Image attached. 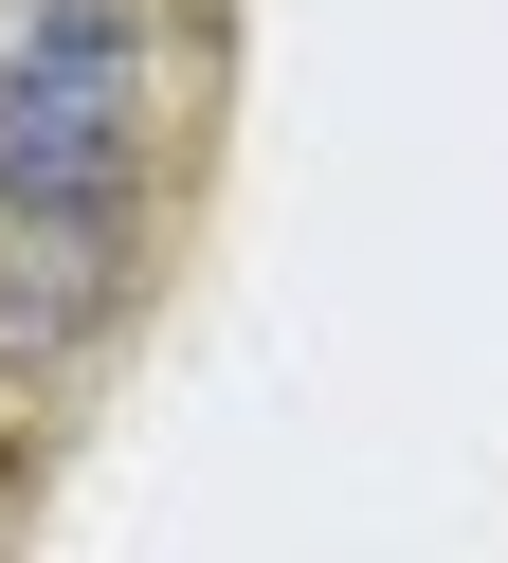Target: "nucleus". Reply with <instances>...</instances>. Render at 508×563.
<instances>
[{
	"label": "nucleus",
	"mask_w": 508,
	"mask_h": 563,
	"mask_svg": "<svg viewBox=\"0 0 508 563\" xmlns=\"http://www.w3.org/2000/svg\"><path fill=\"white\" fill-rule=\"evenodd\" d=\"M128 164H145L128 0H19V37H0V219H109Z\"/></svg>",
	"instance_id": "nucleus-1"
}]
</instances>
